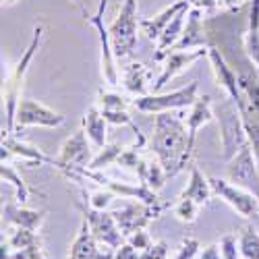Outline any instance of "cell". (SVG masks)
Here are the masks:
<instances>
[{
    "mask_svg": "<svg viewBox=\"0 0 259 259\" xmlns=\"http://www.w3.org/2000/svg\"><path fill=\"white\" fill-rule=\"evenodd\" d=\"M3 149H7L13 158H19L21 162L31 164V166H41V164L54 166L56 164V158L48 156L44 149L21 141L19 137H15V133H9L7 128H3Z\"/></svg>",
    "mask_w": 259,
    "mask_h": 259,
    "instance_id": "obj_15",
    "label": "cell"
},
{
    "mask_svg": "<svg viewBox=\"0 0 259 259\" xmlns=\"http://www.w3.org/2000/svg\"><path fill=\"white\" fill-rule=\"evenodd\" d=\"M226 179L259 197V164L255 160L251 143L245 145L232 160L226 162Z\"/></svg>",
    "mask_w": 259,
    "mask_h": 259,
    "instance_id": "obj_12",
    "label": "cell"
},
{
    "mask_svg": "<svg viewBox=\"0 0 259 259\" xmlns=\"http://www.w3.org/2000/svg\"><path fill=\"white\" fill-rule=\"evenodd\" d=\"M0 177H3L5 183H11V185L15 187V191H17V201H19L21 205H25L27 199H29V195L33 193V189L23 181V177L19 175V170L15 168L13 160H3V164H0Z\"/></svg>",
    "mask_w": 259,
    "mask_h": 259,
    "instance_id": "obj_26",
    "label": "cell"
},
{
    "mask_svg": "<svg viewBox=\"0 0 259 259\" xmlns=\"http://www.w3.org/2000/svg\"><path fill=\"white\" fill-rule=\"evenodd\" d=\"M120 83H122V88L128 94H133L135 98L147 96L149 83H152V71H149L141 62H128L126 67L122 69Z\"/></svg>",
    "mask_w": 259,
    "mask_h": 259,
    "instance_id": "obj_20",
    "label": "cell"
},
{
    "mask_svg": "<svg viewBox=\"0 0 259 259\" xmlns=\"http://www.w3.org/2000/svg\"><path fill=\"white\" fill-rule=\"evenodd\" d=\"M106 7H108V0H100V7L96 11V15H90L88 23L98 31V39H100V50H102V77L106 81V85L110 88H116L118 85V67H116V54L112 50V41H110V31L104 25V13H106Z\"/></svg>",
    "mask_w": 259,
    "mask_h": 259,
    "instance_id": "obj_9",
    "label": "cell"
},
{
    "mask_svg": "<svg viewBox=\"0 0 259 259\" xmlns=\"http://www.w3.org/2000/svg\"><path fill=\"white\" fill-rule=\"evenodd\" d=\"M213 118H215V112H213L211 98H209V96H199L197 102L191 106V112L187 114L189 141H191V147H193V149H195V139H197L199 128H203L205 124H209Z\"/></svg>",
    "mask_w": 259,
    "mask_h": 259,
    "instance_id": "obj_19",
    "label": "cell"
},
{
    "mask_svg": "<svg viewBox=\"0 0 259 259\" xmlns=\"http://www.w3.org/2000/svg\"><path fill=\"white\" fill-rule=\"evenodd\" d=\"M98 106L100 110H126L128 106H133V100H128L126 96L108 92V90H100L98 92Z\"/></svg>",
    "mask_w": 259,
    "mask_h": 259,
    "instance_id": "obj_30",
    "label": "cell"
},
{
    "mask_svg": "<svg viewBox=\"0 0 259 259\" xmlns=\"http://www.w3.org/2000/svg\"><path fill=\"white\" fill-rule=\"evenodd\" d=\"M220 249H222V259H241L239 253V239L236 234L228 232L220 239Z\"/></svg>",
    "mask_w": 259,
    "mask_h": 259,
    "instance_id": "obj_33",
    "label": "cell"
},
{
    "mask_svg": "<svg viewBox=\"0 0 259 259\" xmlns=\"http://www.w3.org/2000/svg\"><path fill=\"white\" fill-rule=\"evenodd\" d=\"M209 52V48H195V50H172L168 52V56L164 58V67H162V75L158 77L156 85H154V94H160V90L164 85L175 79L177 75H181L183 71H187L193 62H197L199 58H205Z\"/></svg>",
    "mask_w": 259,
    "mask_h": 259,
    "instance_id": "obj_13",
    "label": "cell"
},
{
    "mask_svg": "<svg viewBox=\"0 0 259 259\" xmlns=\"http://www.w3.org/2000/svg\"><path fill=\"white\" fill-rule=\"evenodd\" d=\"M193 48H209V39H207V31H205V21L201 19V9H197V7L189 9L185 31H183L181 39L177 41V46L172 50H193Z\"/></svg>",
    "mask_w": 259,
    "mask_h": 259,
    "instance_id": "obj_17",
    "label": "cell"
},
{
    "mask_svg": "<svg viewBox=\"0 0 259 259\" xmlns=\"http://www.w3.org/2000/svg\"><path fill=\"white\" fill-rule=\"evenodd\" d=\"M207 58H209V64H211V71L215 75V83H218V88L224 90V94L230 100H234L236 106H239L243 102V94H241V88H239V79H236V73L232 71V67L226 62V58L222 56V52L215 48V46H209Z\"/></svg>",
    "mask_w": 259,
    "mask_h": 259,
    "instance_id": "obj_14",
    "label": "cell"
},
{
    "mask_svg": "<svg viewBox=\"0 0 259 259\" xmlns=\"http://www.w3.org/2000/svg\"><path fill=\"white\" fill-rule=\"evenodd\" d=\"M149 147L162 162L168 179L181 175L193 158L187 118H183V114H177V110L156 114L154 137L149 141Z\"/></svg>",
    "mask_w": 259,
    "mask_h": 259,
    "instance_id": "obj_1",
    "label": "cell"
},
{
    "mask_svg": "<svg viewBox=\"0 0 259 259\" xmlns=\"http://www.w3.org/2000/svg\"><path fill=\"white\" fill-rule=\"evenodd\" d=\"M189 9H183L175 19L170 21V25L164 29V33L160 35V39L156 41V54H154V60H164L168 56V52L177 46V41L181 39L183 31H185V25H187V17H189Z\"/></svg>",
    "mask_w": 259,
    "mask_h": 259,
    "instance_id": "obj_21",
    "label": "cell"
},
{
    "mask_svg": "<svg viewBox=\"0 0 259 259\" xmlns=\"http://www.w3.org/2000/svg\"><path fill=\"white\" fill-rule=\"evenodd\" d=\"M139 7L137 0H122V7L118 15L108 27L110 31V41L116 58H126L135 52L137 46V27H139Z\"/></svg>",
    "mask_w": 259,
    "mask_h": 259,
    "instance_id": "obj_4",
    "label": "cell"
},
{
    "mask_svg": "<svg viewBox=\"0 0 259 259\" xmlns=\"http://www.w3.org/2000/svg\"><path fill=\"white\" fill-rule=\"evenodd\" d=\"M135 175L139 179L141 185H147L152 191H160L166 181H168V175H166V170L162 166V162L154 156V158H141L137 170H135Z\"/></svg>",
    "mask_w": 259,
    "mask_h": 259,
    "instance_id": "obj_25",
    "label": "cell"
},
{
    "mask_svg": "<svg viewBox=\"0 0 259 259\" xmlns=\"http://www.w3.org/2000/svg\"><path fill=\"white\" fill-rule=\"evenodd\" d=\"M81 195L85 197V201H88V205H90V207H94V209H106L108 205L112 203V199L116 197L114 193H110L108 189H102V191H96V193H92V195H90V199H88V193H85V191L81 189Z\"/></svg>",
    "mask_w": 259,
    "mask_h": 259,
    "instance_id": "obj_32",
    "label": "cell"
},
{
    "mask_svg": "<svg viewBox=\"0 0 259 259\" xmlns=\"http://www.w3.org/2000/svg\"><path fill=\"white\" fill-rule=\"evenodd\" d=\"M220 3L230 11V9H239V7H243L245 3H243V0H220Z\"/></svg>",
    "mask_w": 259,
    "mask_h": 259,
    "instance_id": "obj_40",
    "label": "cell"
},
{
    "mask_svg": "<svg viewBox=\"0 0 259 259\" xmlns=\"http://www.w3.org/2000/svg\"><path fill=\"white\" fill-rule=\"evenodd\" d=\"M199 259H222V249L220 245H209L203 249V253L199 255Z\"/></svg>",
    "mask_w": 259,
    "mask_h": 259,
    "instance_id": "obj_38",
    "label": "cell"
},
{
    "mask_svg": "<svg viewBox=\"0 0 259 259\" xmlns=\"http://www.w3.org/2000/svg\"><path fill=\"white\" fill-rule=\"evenodd\" d=\"M168 251L170 247L166 241H156L141 251V259H168Z\"/></svg>",
    "mask_w": 259,
    "mask_h": 259,
    "instance_id": "obj_35",
    "label": "cell"
},
{
    "mask_svg": "<svg viewBox=\"0 0 259 259\" xmlns=\"http://www.w3.org/2000/svg\"><path fill=\"white\" fill-rule=\"evenodd\" d=\"M64 124V114L52 110V108L44 106L37 100L23 98L19 102L17 116H15V135L21 133L27 126H46V128H56Z\"/></svg>",
    "mask_w": 259,
    "mask_h": 259,
    "instance_id": "obj_10",
    "label": "cell"
},
{
    "mask_svg": "<svg viewBox=\"0 0 259 259\" xmlns=\"http://www.w3.org/2000/svg\"><path fill=\"white\" fill-rule=\"evenodd\" d=\"M46 35V29L44 25H35L33 27V35H31V41L29 46L25 48L23 56H21L19 64L15 67V71L9 75V79L5 81V88H3V98H5V114H7V131L13 133L15 131V116H17V108H19V102L23 100L21 98V92H23V83H25V75L29 71V64L35 56V52L39 50L41 46V39Z\"/></svg>",
    "mask_w": 259,
    "mask_h": 259,
    "instance_id": "obj_2",
    "label": "cell"
},
{
    "mask_svg": "<svg viewBox=\"0 0 259 259\" xmlns=\"http://www.w3.org/2000/svg\"><path fill=\"white\" fill-rule=\"evenodd\" d=\"M199 98V81H191L185 88L170 94H147L133 100V108L143 114H160L170 110H185L191 108Z\"/></svg>",
    "mask_w": 259,
    "mask_h": 259,
    "instance_id": "obj_5",
    "label": "cell"
},
{
    "mask_svg": "<svg viewBox=\"0 0 259 259\" xmlns=\"http://www.w3.org/2000/svg\"><path fill=\"white\" fill-rule=\"evenodd\" d=\"M209 185L213 189V195L220 197L224 203H228L243 218H255V215H259V197L255 193L230 183L228 179H218V177H211Z\"/></svg>",
    "mask_w": 259,
    "mask_h": 259,
    "instance_id": "obj_8",
    "label": "cell"
},
{
    "mask_svg": "<svg viewBox=\"0 0 259 259\" xmlns=\"http://www.w3.org/2000/svg\"><path fill=\"white\" fill-rule=\"evenodd\" d=\"M114 259H141V251L135 249L131 243H122L114 251Z\"/></svg>",
    "mask_w": 259,
    "mask_h": 259,
    "instance_id": "obj_37",
    "label": "cell"
},
{
    "mask_svg": "<svg viewBox=\"0 0 259 259\" xmlns=\"http://www.w3.org/2000/svg\"><path fill=\"white\" fill-rule=\"evenodd\" d=\"M39 234L35 230H27V228H17L3 239V247L11 249V251H17V249H27V247H33V245H39Z\"/></svg>",
    "mask_w": 259,
    "mask_h": 259,
    "instance_id": "obj_29",
    "label": "cell"
},
{
    "mask_svg": "<svg viewBox=\"0 0 259 259\" xmlns=\"http://www.w3.org/2000/svg\"><path fill=\"white\" fill-rule=\"evenodd\" d=\"M236 239H239V253L243 259H259V232L253 224H245Z\"/></svg>",
    "mask_w": 259,
    "mask_h": 259,
    "instance_id": "obj_27",
    "label": "cell"
},
{
    "mask_svg": "<svg viewBox=\"0 0 259 259\" xmlns=\"http://www.w3.org/2000/svg\"><path fill=\"white\" fill-rule=\"evenodd\" d=\"M5 220L17 228H27V230H39V226L46 220V209H29L25 205H5L3 209Z\"/></svg>",
    "mask_w": 259,
    "mask_h": 259,
    "instance_id": "obj_22",
    "label": "cell"
},
{
    "mask_svg": "<svg viewBox=\"0 0 259 259\" xmlns=\"http://www.w3.org/2000/svg\"><path fill=\"white\" fill-rule=\"evenodd\" d=\"M126 243H131L135 249L143 251V249H147L149 245H152L154 241H152V236H149V232L143 228V230H137V232H133L131 236H126Z\"/></svg>",
    "mask_w": 259,
    "mask_h": 259,
    "instance_id": "obj_36",
    "label": "cell"
},
{
    "mask_svg": "<svg viewBox=\"0 0 259 259\" xmlns=\"http://www.w3.org/2000/svg\"><path fill=\"white\" fill-rule=\"evenodd\" d=\"M83 131L88 133L92 145L96 149H102L106 145V135H108V120L104 118L100 106H90L88 112L83 114Z\"/></svg>",
    "mask_w": 259,
    "mask_h": 259,
    "instance_id": "obj_24",
    "label": "cell"
},
{
    "mask_svg": "<svg viewBox=\"0 0 259 259\" xmlns=\"http://www.w3.org/2000/svg\"><path fill=\"white\" fill-rule=\"evenodd\" d=\"M168 207V203H158V205H147L143 201H131L118 209H114V218H116V224L122 232V236H131L133 232L137 230H143L152 224L154 220H158L162 211Z\"/></svg>",
    "mask_w": 259,
    "mask_h": 259,
    "instance_id": "obj_6",
    "label": "cell"
},
{
    "mask_svg": "<svg viewBox=\"0 0 259 259\" xmlns=\"http://www.w3.org/2000/svg\"><path fill=\"white\" fill-rule=\"evenodd\" d=\"M179 197H187V199H193L195 203H199L201 207L207 205L213 197V189L209 185V179L203 177V172L191 164V177H189V185L183 189V193Z\"/></svg>",
    "mask_w": 259,
    "mask_h": 259,
    "instance_id": "obj_23",
    "label": "cell"
},
{
    "mask_svg": "<svg viewBox=\"0 0 259 259\" xmlns=\"http://www.w3.org/2000/svg\"><path fill=\"white\" fill-rule=\"evenodd\" d=\"M187 7H193V5H191V0H179V3H175V5L166 7L164 11H160L154 19H141V21H139L141 33H145L147 39L158 41L160 35L164 33V29L170 25V21L175 19L183 9H187Z\"/></svg>",
    "mask_w": 259,
    "mask_h": 259,
    "instance_id": "obj_18",
    "label": "cell"
},
{
    "mask_svg": "<svg viewBox=\"0 0 259 259\" xmlns=\"http://www.w3.org/2000/svg\"><path fill=\"white\" fill-rule=\"evenodd\" d=\"M213 112H215V120L220 124L222 158L228 162L239 154L245 145H249L243 116H241V110H239V106H236V102L230 100L228 96L220 102V106H215Z\"/></svg>",
    "mask_w": 259,
    "mask_h": 259,
    "instance_id": "obj_3",
    "label": "cell"
},
{
    "mask_svg": "<svg viewBox=\"0 0 259 259\" xmlns=\"http://www.w3.org/2000/svg\"><path fill=\"white\" fill-rule=\"evenodd\" d=\"M71 3H73V5H75V7H77L81 13H83V17H85V19L90 17V15H88V11H85V7H83V3H81V0H71Z\"/></svg>",
    "mask_w": 259,
    "mask_h": 259,
    "instance_id": "obj_41",
    "label": "cell"
},
{
    "mask_svg": "<svg viewBox=\"0 0 259 259\" xmlns=\"http://www.w3.org/2000/svg\"><path fill=\"white\" fill-rule=\"evenodd\" d=\"M79 209L83 213V220L90 224L92 234L96 236V241L102 247H108L116 251L122 243H124V236L116 224V218L112 211H106V209H94L90 205H83L79 203Z\"/></svg>",
    "mask_w": 259,
    "mask_h": 259,
    "instance_id": "obj_7",
    "label": "cell"
},
{
    "mask_svg": "<svg viewBox=\"0 0 259 259\" xmlns=\"http://www.w3.org/2000/svg\"><path fill=\"white\" fill-rule=\"evenodd\" d=\"M197 253H199V241L193 239V236H185L179 251H177V255H175V259H193Z\"/></svg>",
    "mask_w": 259,
    "mask_h": 259,
    "instance_id": "obj_34",
    "label": "cell"
},
{
    "mask_svg": "<svg viewBox=\"0 0 259 259\" xmlns=\"http://www.w3.org/2000/svg\"><path fill=\"white\" fill-rule=\"evenodd\" d=\"M199 211H201V205L195 203L193 199H187V197H179L175 203V215L185 224L195 222L199 218Z\"/></svg>",
    "mask_w": 259,
    "mask_h": 259,
    "instance_id": "obj_31",
    "label": "cell"
},
{
    "mask_svg": "<svg viewBox=\"0 0 259 259\" xmlns=\"http://www.w3.org/2000/svg\"><path fill=\"white\" fill-rule=\"evenodd\" d=\"M92 160H94V156H92V141H90L88 133L81 128V131H77L75 135H71L67 141L62 143L60 156L56 158L54 168L60 170L62 175H69V172H73V170L90 166Z\"/></svg>",
    "mask_w": 259,
    "mask_h": 259,
    "instance_id": "obj_11",
    "label": "cell"
},
{
    "mask_svg": "<svg viewBox=\"0 0 259 259\" xmlns=\"http://www.w3.org/2000/svg\"><path fill=\"white\" fill-rule=\"evenodd\" d=\"M191 5L201 11H213L215 5H218V0H191Z\"/></svg>",
    "mask_w": 259,
    "mask_h": 259,
    "instance_id": "obj_39",
    "label": "cell"
},
{
    "mask_svg": "<svg viewBox=\"0 0 259 259\" xmlns=\"http://www.w3.org/2000/svg\"><path fill=\"white\" fill-rule=\"evenodd\" d=\"M67 259H114V251L108 247L102 249V245L96 241V236L90 230V224L83 220Z\"/></svg>",
    "mask_w": 259,
    "mask_h": 259,
    "instance_id": "obj_16",
    "label": "cell"
},
{
    "mask_svg": "<svg viewBox=\"0 0 259 259\" xmlns=\"http://www.w3.org/2000/svg\"><path fill=\"white\" fill-rule=\"evenodd\" d=\"M124 147L126 145H122V143H110V145L106 143L102 149H98V154L94 156V160L90 162L88 168H92V170H104V168L112 166V164H118V158L122 156Z\"/></svg>",
    "mask_w": 259,
    "mask_h": 259,
    "instance_id": "obj_28",
    "label": "cell"
},
{
    "mask_svg": "<svg viewBox=\"0 0 259 259\" xmlns=\"http://www.w3.org/2000/svg\"><path fill=\"white\" fill-rule=\"evenodd\" d=\"M17 0H3V7H11V5H15Z\"/></svg>",
    "mask_w": 259,
    "mask_h": 259,
    "instance_id": "obj_42",
    "label": "cell"
}]
</instances>
